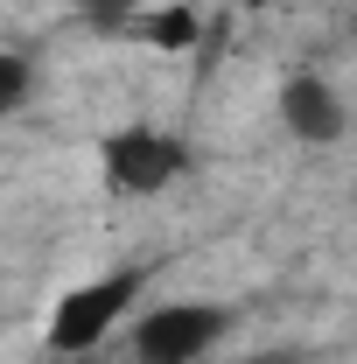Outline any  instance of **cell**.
Instances as JSON below:
<instances>
[{"label": "cell", "instance_id": "1", "mask_svg": "<svg viewBox=\"0 0 357 364\" xmlns=\"http://www.w3.org/2000/svg\"><path fill=\"white\" fill-rule=\"evenodd\" d=\"M98 176L112 196H161L189 176V140L169 127H112L98 140Z\"/></svg>", "mask_w": 357, "mask_h": 364}, {"label": "cell", "instance_id": "2", "mask_svg": "<svg viewBox=\"0 0 357 364\" xmlns=\"http://www.w3.org/2000/svg\"><path fill=\"white\" fill-rule=\"evenodd\" d=\"M140 287H147V273H140V267H119V273H98V280H85V287L56 294V316H49V350H63V358H91V350L112 336V322L134 309Z\"/></svg>", "mask_w": 357, "mask_h": 364}, {"label": "cell", "instance_id": "3", "mask_svg": "<svg viewBox=\"0 0 357 364\" xmlns=\"http://www.w3.org/2000/svg\"><path fill=\"white\" fill-rule=\"evenodd\" d=\"M231 309L218 301H161L134 322V364H203L224 343Z\"/></svg>", "mask_w": 357, "mask_h": 364}, {"label": "cell", "instance_id": "4", "mask_svg": "<svg viewBox=\"0 0 357 364\" xmlns=\"http://www.w3.org/2000/svg\"><path fill=\"white\" fill-rule=\"evenodd\" d=\"M280 127L302 140V147H336V140H343V127H351L343 91L329 85V77H315V70L287 77V85H280Z\"/></svg>", "mask_w": 357, "mask_h": 364}, {"label": "cell", "instance_id": "5", "mask_svg": "<svg viewBox=\"0 0 357 364\" xmlns=\"http://www.w3.org/2000/svg\"><path fill=\"white\" fill-rule=\"evenodd\" d=\"M140 36H147L154 49H189L196 36H203V14H196V7H154V14L140 21Z\"/></svg>", "mask_w": 357, "mask_h": 364}, {"label": "cell", "instance_id": "6", "mask_svg": "<svg viewBox=\"0 0 357 364\" xmlns=\"http://www.w3.org/2000/svg\"><path fill=\"white\" fill-rule=\"evenodd\" d=\"M28 98H36V63L21 49H0V119H14Z\"/></svg>", "mask_w": 357, "mask_h": 364}, {"label": "cell", "instance_id": "7", "mask_svg": "<svg viewBox=\"0 0 357 364\" xmlns=\"http://www.w3.org/2000/svg\"><path fill=\"white\" fill-rule=\"evenodd\" d=\"M78 14H85V28H134L147 0H78Z\"/></svg>", "mask_w": 357, "mask_h": 364}, {"label": "cell", "instance_id": "8", "mask_svg": "<svg viewBox=\"0 0 357 364\" xmlns=\"http://www.w3.org/2000/svg\"><path fill=\"white\" fill-rule=\"evenodd\" d=\"M70 364H98V358H70Z\"/></svg>", "mask_w": 357, "mask_h": 364}]
</instances>
